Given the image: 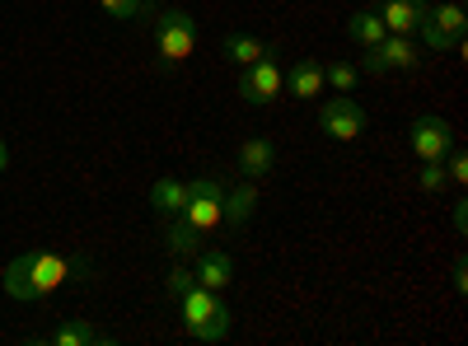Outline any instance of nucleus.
<instances>
[{
	"mask_svg": "<svg viewBox=\"0 0 468 346\" xmlns=\"http://www.w3.org/2000/svg\"><path fill=\"white\" fill-rule=\"evenodd\" d=\"M94 272H90V262H80V257H66V253H48V248H37V253H24V257H15L5 272H0V286H5V295L10 299H43V295H52L57 286H66V281H90Z\"/></svg>",
	"mask_w": 468,
	"mask_h": 346,
	"instance_id": "obj_1",
	"label": "nucleus"
},
{
	"mask_svg": "<svg viewBox=\"0 0 468 346\" xmlns=\"http://www.w3.org/2000/svg\"><path fill=\"white\" fill-rule=\"evenodd\" d=\"M178 314H183L187 337H197V341H225L229 337V309H225L220 290L192 286L187 295H178Z\"/></svg>",
	"mask_w": 468,
	"mask_h": 346,
	"instance_id": "obj_2",
	"label": "nucleus"
},
{
	"mask_svg": "<svg viewBox=\"0 0 468 346\" xmlns=\"http://www.w3.org/2000/svg\"><path fill=\"white\" fill-rule=\"evenodd\" d=\"M463 24H468L463 5L459 0H445V5H426L417 33H421V43L431 52H459L463 47Z\"/></svg>",
	"mask_w": 468,
	"mask_h": 346,
	"instance_id": "obj_3",
	"label": "nucleus"
},
{
	"mask_svg": "<svg viewBox=\"0 0 468 346\" xmlns=\"http://www.w3.org/2000/svg\"><path fill=\"white\" fill-rule=\"evenodd\" d=\"M154 47H160L165 66H178L197 52V19L187 10H165L160 24H154Z\"/></svg>",
	"mask_w": 468,
	"mask_h": 346,
	"instance_id": "obj_4",
	"label": "nucleus"
},
{
	"mask_svg": "<svg viewBox=\"0 0 468 346\" xmlns=\"http://www.w3.org/2000/svg\"><path fill=\"white\" fill-rule=\"evenodd\" d=\"M286 94V70H282V61L277 57H262V61H253V66H244V75H239V99L249 103V108H267V103H277Z\"/></svg>",
	"mask_w": 468,
	"mask_h": 346,
	"instance_id": "obj_5",
	"label": "nucleus"
},
{
	"mask_svg": "<svg viewBox=\"0 0 468 346\" xmlns=\"http://www.w3.org/2000/svg\"><path fill=\"white\" fill-rule=\"evenodd\" d=\"M408 150L421 164H441L450 150H454V127L445 118H417L408 127Z\"/></svg>",
	"mask_w": 468,
	"mask_h": 346,
	"instance_id": "obj_6",
	"label": "nucleus"
},
{
	"mask_svg": "<svg viewBox=\"0 0 468 346\" xmlns=\"http://www.w3.org/2000/svg\"><path fill=\"white\" fill-rule=\"evenodd\" d=\"M220 206H225V183H220V178L187 183V206H183V220H187V225H197L202 235H207V229L220 225Z\"/></svg>",
	"mask_w": 468,
	"mask_h": 346,
	"instance_id": "obj_7",
	"label": "nucleus"
},
{
	"mask_svg": "<svg viewBox=\"0 0 468 346\" xmlns=\"http://www.w3.org/2000/svg\"><path fill=\"white\" fill-rule=\"evenodd\" d=\"M319 127L328 141H356L366 131V108L351 99V94H333L319 112Z\"/></svg>",
	"mask_w": 468,
	"mask_h": 346,
	"instance_id": "obj_8",
	"label": "nucleus"
},
{
	"mask_svg": "<svg viewBox=\"0 0 468 346\" xmlns=\"http://www.w3.org/2000/svg\"><path fill=\"white\" fill-rule=\"evenodd\" d=\"M421 61L417 43L408 33H384L375 47H366V70L370 75H384V70H412Z\"/></svg>",
	"mask_w": 468,
	"mask_h": 346,
	"instance_id": "obj_9",
	"label": "nucleus"
},
{
	"mask_svg": "<svg viewBox=\"0 0 468 346\" xmlns=\"http://www.w3.org/2000/svg\"><path fill=\"white\" fill-rule=\"evenodd\" d=\"M426 5H431V0H379L375 5V15L384 19V28L388 33H417V24H421V15H426Z\"/></svg>",
	"mask_w": 468,
	"mask_h": 346,
	"instance_id": "obj_10",
	"label": "nucleus"
},
{
	"mask_svg": "<svg viewBox=\"0 0 468 346\" xmlns=\"http://www.w3.org/2000/svg\"><path fill=\"white\" fill-rule=\"evenodd\" d=\"M271 164H277V145H271L267 136H253V141H244L239 145V169H244V178H267L271 173Z\"/></svg>",
	"mask_w": 468,
	"mask_h": 346,
	"instance_id": "obj_11",
	"label": "nucleus"
},
{
	"mask_svg": "<svg viewBox=\"0 0 468 346\" xmlns=\"http://www.w3.org/2000/svg\"><path fill=\"white\" fill-rule=\"evenodd\" d=\"M286 89H291L295 99H319V89H324V66H319L314 57H300V61L291 66V75H286Z\"/></svg>",
	"mask_w": 468,
	"mask_h": 346,
	"instance_id": "obj_12",
	"label": "nucleus"
},
{
	"mask_svg": "<svg viewBox=\"0 0 468 346\" xmlns=\"http://www.w3.org/2000/svg\"><path fill=\"white\" fill-rule=\"evenodd\" d=\"M202 257V267H197V286H207V290H225L229 281H234V262H229V253H211V248H202L197 253Z\"/></svg>",
	"mask_w": 468,
	"mask_h": 346,
	"instance_id": "obj_13",
	"label": "nucleus"
},
{
	"mask_svg": "<svg viewBox=\"0 0 468 346\" xmlns=\"http://www.w3.org/2000/svg\"><path fill=\"white\" fill-rule=\"evenodd\" d=\"M165 248H169L174 257H197V253H202V229L187 225L183 215L169 220V225H165Z\"/></svg>",
	"mask_w": 468,
	"mask_h": 346,
	"instance_id": "obj_14",
	"label": "nucleus"
},
{
	"mask_svg": "<svg viewBox=\"0 0 468 346\" xmlns=\"http://www.w3.org/2000/svg\"><path fill=\"white\" fill-rule=\"evenodd\" d=\"M253 211H258V187H253V178H249L244 187L225 192V206H220V220H225V225H234V229H239V225H244Z\"/></svg>",
	"mask_w": 468,
	"mask_h": 346,
	"instance_id": "obj_15",
	"label": "nucleus"
},
{
	"mask_svg": "<svg viewBox=\"0 0 468 346\" xmlns=\"http://www.w3.org/2000/svg\"><path fill=\"white\" fill-rule=\"evenodd\" d=\"M384 33H388V28H384V19L375 15V5H370V10H356V15L346 19V37H351L356 47H375Z\"/></svg>",
	"mask_w": 468,
	"mask_h": 346,
	"instance_id": "obj_16",
	"label": "nucleus"
},
{
	"mask_svg": "<svg viewBox=\"0 0 468 346\" xmlns=\"http://www.w3.org/2000/svg\"><path fill=\"white\" fill-rule=\"evenodd\" d=\"M150 206L154 211H165V215H183V206H187V183H178V178H160L150 187Z\"/></svg>",
	"mask_w": 468,
	"mask_h": 346,
	"instance_id": "obj_17",
	"label": "nucleus"
},
{
	"mask_svg": "<svg viewBox=\"0 0 468 346\" xmlns=\"http://www.w3.org/2000/svg\"><path fill=\"white\" fill-rule=\"evenodd\" d=\"M52 341H57V346H99V341H108V332L75 319V323H61V328L52 332Z\"/></svg>",
	"mask_w": 468,
	"mask_h": 346,
	"instance_id": "obj_18",
	"label": "nucleus"
},
{
	"mask_svg": "<svg viewBox=\"0 0 468 346\" xmlns=\"http://www.w3.org/2000/svg\"><path fill=\"white\" fill-rule=\"evenodd\" d=\"M225 57L239 61V66H253V61L267 57V43H258V37H249V33H229L225 37Z\"/></svg>",
	"mask_w": 468,
	"mask_h": 346,
	"instance_id": "obj_19",
	"label": "nucleus"
},
{
	"mask_svg": "<svg viewBox=\"0 0 468 346\" xmlns=\"http://www.w3.org/2000/svg\"><path fill=\"white\" fill-rule=\"evenodd\" d=\"M99 5H103L112 19H150V15H154L150 0H99Z\"/></svg>",
	"mask_w": 468,
	"mask_h": 346,
	"instance_id": "obj_20",
	"label": "nucleus"
},
{
	"mask_svg": "<svg viewBox=\"0 0 468 346\" xmlns=\"http://www.w3.org/2000/svg\"><path fill=\"white\" fill-rule=\"evenodd\" d=\"M356 80H361V70L351 66V61H333V66H324V85H333V89H356Z\"/></svg>",
	"mask_w": 468,
	"mask_h": 346,
	"instance_id": "obj_21",
	"label": "nucleus"
},
{
	"mask_svg": "<svg viewBox=\"0 0 468 346\" xmlns=\"http://www.w3.org/2000/svg\"><path fill=\"white\" fill-rule=\"evenodd\" d=\"M192 286H197V272H187V267H183V257H174V272H169V281H165V290H169V299H178V295H187Z\"/></svg>",
	"mask_w": 468,
	"mask_h": 346,
	"instance_id": "obj_22",
	"label": "nucleus"
},
{
	"mask_svg": "<svg viewBox=\"0 0 468 346\" xmlns=\"http://www.w3.org/2000/svg\"><path fill=\"white\" fill-rule=\"evenodd\" d=\"M445 183H450V178H445V164H421V169H417V187H421V192H441Z\"/></svg>",
	"mask_w": 468,
	"mask_h": 346,
	"instance_id": "obj_23",
	"label": "nucleus"
},
{
	"mask_svg": "<svg viewBox=\"0 0 468 346\" xmlns=\"http://www.w3.org/2000/svg\"><path fill=\"white\" fill-rule=\"evenodd\" d=\"M441 164H445V178H450V183H459V187L468 183V155H463V150H450Z\"/></svg>",
	"mask_w": 468,
	"mask_h": 346,
	"instance_id": "obj_24",
	"label": "nucleus"
},
{
	"mask_svg": "<svg viewBox=\"0 0 468 346\" xmlns=\"http://www.w3.org/2000/svg\"><path fill=\"white\" fill-rule=\"evenodd\" d=\"M450 281H454V290L463 295V286H468V267H463V257L454 262V277H450Z\"/></svg>",
	"mask_w": 468,
	"mask_h": 346,
	"instance_id": "obj_25",
	"label": "nucleus"
},
{
	"mask_svg": "<svg viewBox=\"0 0 468 346\" xmlns=\"http://www.w3.org/2000/svg\"><path fill=\"white\" fill-rule=\"evenodd\" d=\"M454 229H459V235L468 229V206H463V202H454Z\"/></svg>",
	"mask_w": 468,
	"mask_h": 346,
	"instance_id": "obj_26",
	"label": "nucleus"
},
{
	"mask_svg": "<svg viewBox=\"0 0 468 346\" xmlns=\"http://www.w3.org/2000/svg\"><path fill=\"white\" fill-rule=\"evenodd\" d=\"M10 169V150H5V141H0V173Z\"/></svg>",
	"mask_w": 468,
	"mask_h": 346,
	"instance_id": "obj_27",
	"label": "nucleus"
}]
</instances>
